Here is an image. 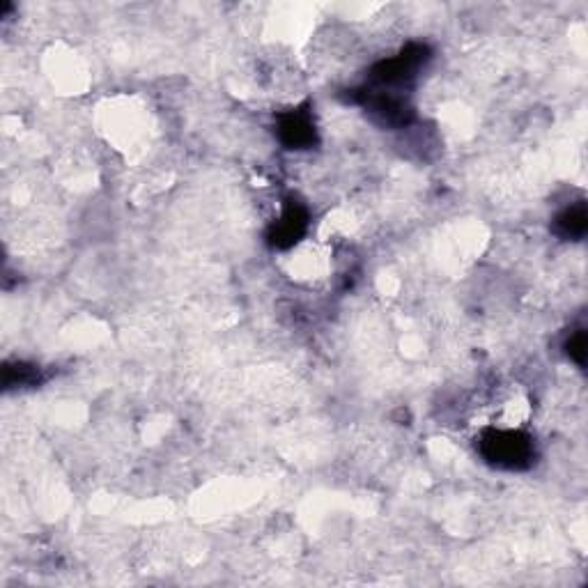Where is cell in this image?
Wrapping results in <instances>:
<instances>
[{"label": "cell", "mask_w": 588, "mask_h": 588, "mask_svg": "<svg viewBox=\"0 0 588 588\" xmlns=\"http://www.w3.org/2000/svg\"><path fill=\"white\" fill-rule=\"evenodd\" d=\"M430 58V49L423 44H409L407 49H402L398 56L386 58L382 63H377L370 69V83L377 90H396L409 83L419 72L421 65Z\"/></svg>", "instance_id": "7a4b0ae2"}, {"label": "cell", "mask_w": 588, "mask_h": 588, "mask_svg": "<svg viewBox=\"0 0 588 588\" xmlns=\"http://www.w3.org/2000/svg\"><path fill=\"white\" fill-rule=\"evenodd\" d=\"M306 228H308V212L299 203L290 200V203L285 205L281 219H278L272 226V230H269L267 239L269 244L276 246V249H290V246H294L301 237H304Z\"/></svg>", "instance_id": "3957f363"}, {"label": "cell", "mask_w": 588, "mask_h": 588, "mask_svg": "<svg viewBox=\"0 0 588 588\" xmlns=\"http://www.w3.org/2000/svg\"><path fill=\"white\" fill-rule=\"evenodd\" d=\"M566 350H568V357L575 361L579 368H584L586 366V331L582 329L575 331L566 343Z\"/></svg>", "instance_id": "8992f818"}, {"label": "cell", "mask_w": 588, "mask_h": 588, "mask_svg": "<svg viewBox=\"0 0 588 588\" xmlns=\"http://www.w3.org/2000/svg\"><path fill=\"white\" fill-rule=\"evenodd\" d=\"M278 136L290 150H308L317 143V131L308 111H292L278 122Z\"/></svg>", "instance_id": "277c9868"}, {"label": "cell", "mask_w": 588, "mask_h": 588, "mask_svg": "<svg viewBox=\"0 0 588 588\" xmlns=\"http://www.w3.org/2000/svg\"><path fill=\"white\" fill-rule=\"evenodd\" d=\"M481 455L492 467L522 471L536 458L533 439L520 430H487L481 437Z\"/></svg>", "instance_id": "6da1fadb"}, {"label": "cell", "mask_w": 588, "mask_h": 588, "mask_svg": "<svg viewBox=\"0 0 588 588\" xmlns=\"http://www.w3.org/2000/svg\"><path fill=\"white\" fill-rule=\"evenodd\" d=\"M586 230H588V214H586L584 203L568 207V210L561 212L554 221L556 235L563 239H572V242L582 239L586 235Z\"/></svg>", "instance_id": "5b68a950"}]
</instances>
